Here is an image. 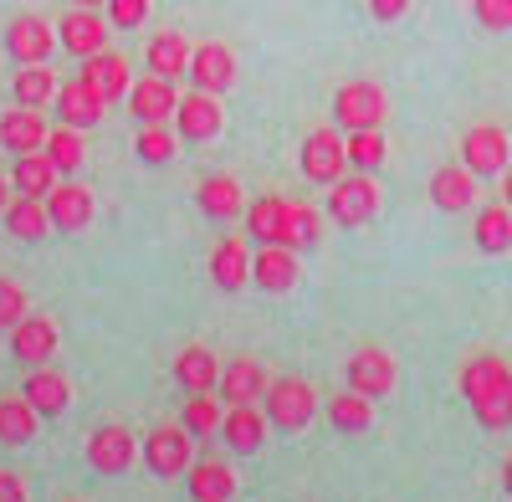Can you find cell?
<instances>
[{
    "instance_id": "obj_1",
    "label": "cell",
    "mask_w": 512,
    "mask_h": 502,
    "mask_svg": "<svg viewBox=\"0 0 512 502\" xmlns=\"http://www.w3.org/2000/svg\"><path fill=\"white\" fill-rule=\"evenodd\" d=\"M456 385H461L466 405H472L477 426H487V431L512 426V369H507L502 354H472L461 364Z\"/></svg>"
},
{
    "instance_id": "obj_2",
    "label": "cell",
    "mask_w": 512,
    "mask_h": 502,
    "mask_svg": "<svg viewBox=\"0 0 512 502\" xmlns=\"http://www.w3.org/2000/svg\"><path fill=\"white\" fill-rule=\"evenodd\" d=\"M328 216L338 221V226H349V231H359V226H369L374 216H379V185L369 180V170H344L333 180V190H328Z\"/></svg>"
},
{
    "instance_id": "obj_3",
    "label": "cell",
    "mask_w": 512,
    "mask_h": 502,
    "mask_svg": "<svg viewBox=\"0 0 512 502\" xmlns=\"http://www.w3.org/2000/svg\"><path fill=\"white\" fill-rule=\"evenodd\" d=\"M461 164L477 180H497L512 164V134L497 129V123H477V129H466L461 134Z\"/></svg>"
},
{
    "instance_id": "obj_4",
    "label": "cell",
    "mask_w": 512,
    "mask_h": 502,
    "mask_svg": "<svg viewBox=\"0 0 512 502\" xmlns=\"http://www.w3.org/2000/svg\"><path fill=\"white\" fill-rule=\"evenodd\" d=\"M262 410H267V426H277V431H303L313 415H318V395H313L308 380H277V385H267Z\"/></svg>"
},
{
    "instance_id": "obj_5",
    "label": "cell",
    "mask_w": 512,
    "mask_h": 502,
    "mask_svg": "<svg viewBox=\"0 0 512 502\" xmlns=\"http://www.w3.org/2000/svg\"><path fill=\"white\" fill-rule=\"evenodd\" d=\"M384 113H390V98H384L379 82H344V88L333 93V118L338 129H379Z\"/></svg>"
},
{
    "instance_id": "obj_6",
    "label": "cell",
    "mask_w": 512,
    "mask_h": 502,
    "mask_svg": "<svg viewBox=\"0 0 512 502\" xmlns=\"http://www.w3.org/2000/svg\"><path fill=\"white\" fill-rule=\"evenodd\" d=\"M221 129H226L221 93H205V88H195V93H185V98L175 103V134H180V139L205 144V139H216Z\"/></svg>"
},
{
    "instance_id": "obj_7",
    "label": "cell",
    "mask_w": 512,
    "mask_h": 502,
    "mask_svg": "<svg viewBox=\"0 0 512 502\" xmlns=\"http://www.w3.org/2000/svg\"><path fill=\"white\" fill-rule=\"evenodd\" d=\"M149 477H185L190 472V426H159L144 436Z\"/></svg>"
},
{
    "instance_id": "obj_8",
    "label": "cell",
    "mask_w": 512,
    "mask_h": 502,
    "mask_svg": "<svg viewBox=\"0 0 512 502\" xmlns=\"http://www.w3.org/2000/svg\"><path fill=\"white\" fill-rule=\"evenodd\" d=\"M93 190L88 185H77V180H57L47 190V216H52V231H88L93 226Z\"/></svg>"
},
{
    "instance_id": "obj_9",
    "label": "cell",
    "mask_w": 512,
    "mask_h": 502,
    "mask_svg": "<svg viewBox=\"0 0 512 502\" xmlns=\"http://www.w3.org/2000/svg\"><path fill=\"white\" fill-rule=\"evenodd\" d=\"M134 462H139L134 431H123V426H98V431L88 436V467H93V472H103V477H123Z\"/></svg>"
},
{
    "instance_id": "obj_10",
    "label": "cell",
    "mask_w": 512,
    "mask_h": 502,
    "mask_svg": "<svg viewBox=\"0 0 512 502\" xmlns=\"http://www.w3.org/2000/svg\"><path fill=\"white\" fill-rule=\"evenodd\" d=\"M344 170H349V149L338 139V129H313L303 139V175L313 185H333Z\"/></svg>"
},
{
    "instance_id": "obj_11",
    "label": "cell",
    "mask_w": 512,
    "mask_h": 502,
    "mask_svg": "<svg viewBox=\"0 0 512 502\" xmlns=\"http://www.w3.org/2000/svg\"><path fill=\"white\" fill-rule=\"evenodd\" d=\"M395 359L384 354V349H359V354H349V364H344V380H349V390H359V395H369V400H379V395H390L395 390Z\"/></svg>"
},
{
    "instance_id": "obj_12",
    "label": "cell",
    "mask_w": 512,
    "mask_h": 502,
    "mask_svg": "<svg viewBox=\"0 0 512 502\" xmlns=\"http://www.w3.org/2000/svg\"><path fill=\"white\" fill-rule=\"evenodd\" d=\"M190 77H195V88H205V93L236 88V52L226 47V41H200V47L190 52Z\"/></svg>"
},
{
    "instance_id": "obj_13",
    "label": "cell",
    "mask_w": 512,
    "mask_h": 502,
    "mask_svg": "<svg viewBox=\"0 0 512 502\" xmlns=\"http://www.w3.org/2000/svg\"><path fill=\"white\" fill-rule=\"evenodd\" d=\"M57 118L62 123H72V129H93V123L103 118V108H108V98L93 88L88 77H72V82H57Z\"/></svg>"
},
{
    "instance_id": "obj_14",
    "label": "cell",
    "mask_w": 512,
    "mask_h": 502,
    "mask_svg": "<svg viewBox=\"0 0 512 502\" xmlns=\"http://www.w3.org/2000/svg\"><path fill=\"white\" fill-rule=\"evenodd\" d=\"M175 103H180L175 77L149 72L144 82H134V88H128V113H134L139 123H169V118H175Z\"/></svg>"
},
{
    "instance_id": "obj_15",
    "label": "cell",
    "mask_w": 512,
    "mask_h": 502,
    "mask_svg": "<svg viewBox=\"0 0 512 502\" xmlns=\"http://www.w3.org/2000/svg\"><path fill=\"white\" fill-rule=\"evenodd\" d=\"M11 354L31 369V364H47L57 354V323L47 313H26L16 328H11Z\"/></svg>"
},
{
    "instance_id": "obj_16",
    "label": "cell",
    "mask_w": 512,
    "mask_h": 502,
    "mask_svg": "<svg viewBox=\"0 0 512 502\" xmlns=\"http://www.w3.org/2000/svg\"><path fill=\"white\" fill-rule=\"evenodd\" d=\"M292 205L297 200H282V195H262L246 205V231L256 241H277V246H292Z\"/></svg>"
},
{
    "instance_id": "obj_17",
    "label": "cell",
    "mask_w": 512,
    "mask_h": 502,
    "mask_svg": "<svg viewBox=\"0 0 512 502\" xmlns=\"http://www.w3.org/2000/svg\"><path fill=\"white\" fill-rule=\"evenodd\" d=\"M57 41H62V47H67L72 57H93V52H103V47H108V21H103L93 6H77V11H67V21H62Z\"/></svg>"
},
{
    "instance_id": "obj_18",
    "label": "cell",
    "mask_w": 512,
    "mask_h": 502,
    "mask_svg": "<svg viewBox=\"0 0 512 502\" xmlns=\"http://www.w3.org/2000/svg\"><path fill=\"white\" fill-rule=\"evenodd\" d=\"M251 282L262 287V292H292L297 287V257H292V246L262 241V251L251 257Z\"/></svg>"
},
{
    "instance_id": "obj_19",
    "label": "cell",
    "mask_w": 512,
    "mask_h": 502,
    "mask_svg": "<svg viewBox=\"0 0 512 502\" xmlns=\"http://www.w3.org/2000/svg\"><path fill=\"white\" fill-rule=\"evenodd\" d=\"M57 47V31L41 21V16H16L11 31H6V52L11 62H47Z\"/></svg>"
},
{
    "instance_id": "obj_20",
    "label": "cell",
    "mask_w": 512,
    "mask_h": 502,
    "mask_svg": "<svg viewBox=\"0 0 512 502\" xmlns=\"http://www.w3.org/2000/svg\"><path fill=\"white\" fill-rule=\"evenodd\" d=\"M195 205H200L205 221H236L246 211V195L231 175H210V180L195 185Z\"/></svg>"
},
{
    "instance_id": "obj_21",
    "label": "cell",
    "mask_w": 512,
    "mask_h": 502,
    "mask_svg": "<svg viewBox=\"0 0 512 502\" xmlns=\"http://www.w3.org/2000/svg\"><path fill=\"white\" fill-rule=\"evenodd\" d=\"M21 395H26L41 415H62V410L72 405V380H67L62 369H41V364H31Z\"/></svg>"
},
{
    "instance_id": "obj_22",
    "label": "cell",
    "mask_w": 512,
    "mask_h": 502,
    "mask_svg": "<svg viewBox=\"0 0 512 502\" xmlns=\"http://www.w3.org/2000/svg\"><path fill=\"white\" fill-rule=\"evenodd\" d=\"M431 200H436V211H446V216L466 211V205L477 200V175L466 170V164H446V170L431 175Z\"/></svg>"
},
{
    "instance_id": "obj_23",
    "label": "cell",
    "mask_w": 512,
    "mask_h": 502,
    "mask_svg": "<svg viewBox=\"0 0 512 502\" xmlns=\"http://www.w3.org/2000/svg\"><path fill=\"white\" fill-rule=\"evenodd\" d=\"M216 390H221L226 405H256V400L267 395V374H262V364H256V359H236V364L221 369Z\"/></svg>"
},
{
    "instance_id": "obj_24",
    "label": "cell",
    "mask_w": 512,
    "mask_h": 502,
    "mask_svg": "<svg viewBox=\"0 0 512 502\" xmlns=\"http://www.w3.org/2000/svg\"><path fill=\"white\" fill-rule=\"evenodd\" d=\"M221 441L236 446L241 456L256 451V446L267 441V410H256V405H226V415H221Z\"/></svg>"
},
{
    "instance_id": "obj_25",
    "label": "cell",
    "mask_w": 512,
    "mask_h": 502,
    "mask_svg": "<svg viewBox=\"0 0 512 502\" xmlns=\"http://www.w3.org/2000/svg\"><path fill=\"white\" fill-rule=\"evenodd\" d=\"M210 282H216L221 292H241L251 282V251L236 236L216 241V251H210Z\"/></svg>"
},
{
    "instance_id": "obj_26",
    "label": "cell",
    "mask_w": 512,
    "mask_h": 502,
    "mask_svg": "<svg viewBox=\"0 0 512 502\" xmlns=\"http://www.w3.org/2000/svg\"><path fill=\"white\" fill-rule=\"evenodd\" d=\"M0 144H6L11 154H31V149L47 144V123H41V113H36V108L16 103L6 118H0Z\"/></svg>"
},
{
    "instance_id": "obj_27",
    "label": "cell",
    "mask_w": 512,
    "mask_h": 502,
    "mask_svg": "<svg viewBox=\"0 0 512 502\" xmlns=\"http://www.w3.org/2000/svg\"><path fill=\"white\" fill-rule=\"evenodd\" d=\"M0 216H6V231H11L16 241L52 236V216H47V200H41V195H16Z\"/></svg>"
},
{
    "instance_id": "obj_28",
    "label": "cell",
    "mask_w": 512,
    "mask_h": 502,
    "mask_svg": "<svg viewBox=\"0 0 512 502\" xmlns=\"http://www.w3.org/2000/svg\"><path fill=\"white\" fill-rule=\"evenodd\" d=\"M216 380H221V364H216V354H210V349L190 344L185 354H175V385H180L185 395L216 390Z\"/></svg>"
},
{
    "instance_id": "obj_29",
    "label": "cell",
    "mask_w": 512,
    "mask_h": 502,
    "mask_svg": "<svg viewBox=\"0 0 512 502\" xmlns=\"http://www.w3.org/2000/svg\"><path fill=\"white\" fill-rule=\"evenodd\" d=\"M82 77H88V82H93V88H98L108 103H113V98H128V88H134V77H128V62H123L118 52H108V47L88 57Z\"/></svg>"
},
{
    "instance_id": "obj_30",
    "label": "cell",
    "mask_w": 512,
    "mask_h": 502,
    "mask_svg": "<svg viewBox=\"0 0 512 502\" xmlns=\"http://www.w3.org/2000/svg\"><path fill=\"white\" fill-rule=\"evenodd\" d=\"M11 185L21 195H41L47 200V190L57 185V164L47 159V149H31V154H16V170H11Z\"/></svg>"
},
{
    "instance_id": "obj_31",
    "label": "cell",
    "mask_w": 512,
    "mask_h": 502,
    "mask_svg": "<svg viewBox=\"0 0 512 502\" xmlns=\"http://www.w3.org/2000/svg\"><path fill=\"white\" fill-rule=\"evenodd\" d=\"M328 421H333V431L359 436V431H369V426H374V400H369V395H359V390L333 395V400H328Z\"/></svg>"
},
{
    "instance_id": "obj_32",
    "label": "cell",
    "mask_w": 512,
    "mask_h": 502,
    "mask_svg": "<svg viewBox=\"0 0 512 502\" xmlns=\"http://www.w3.org/2000/svg\"><path fill=\"white\" fill-rule=\"evenodd\" d=\"M36 421H41V410L26 395H6V400H0V441H6V446H26L36 436Z\"/></svg>"
},
{
    "instance_id": "obj_33",
    "label": "cell",
    "mask_w": 512,
    "mask_h": 502,
    "mask_svg": "<svg viewBox=\"0 0 512 502\" xmlns=\"http://www.w3.org/2000/svg\"><path fill=\"white\" fill-rule=\"evenodd\" d=\"M11 93H16V103H26V108H47V103L57 98V77L47 72V62H21Z\"/></svg>"
},
{
    "instance_id": "obj_34",
    "label": "cell",
    "mask_w": 512,
    "mask_h": 502,
    "mask_svg": "<svg viewBox=\"0 0 512 502\" xmlns=\"http://www.w3.org/2000/svg\"><path fill=\"white\" fill-rule=\"evenodd\" d=\"M149 72H159V77H180V72H190V41L180 36V31H159L154 41H149Z\"/></svg>"
},
{
    "instance_id": "obj_35",
    "label": "cell",
    "mask_w": 512,
    "mask_h": 502,
    "mask_svg": "<svg viewBox=\"0 0 512 502\" xmlns=\"http://www.w3.org/2000/svg\"><path fill=\"white\" fill-rule=\"evenodd\" d=\"M190 497L195 502H231L236 497V472L226 462H200L190 477Z\"/></svg>"
},
{
    "instance_id": "obj_36",
    "label": "cell",
    "mask_w": 512,
    "mask_h": 502,
    "mask_svg": "<svg viewBox=\"0 0 512 502\" xmlns=\"http://www.w3.org/2000/svg\"><path fill=\"white\" fill-rule=\"evenodd\" d=\"M477 246L487 251V257L512 251V205H487V211L477 216Z\"/></svg>"
},
{
    "instance_id": "obj_37",
    "label": "cell",
    "mask_w": 512,
    "mask_h": 502,
    "mask_svg": "<svg viewBox=\"0 0 512 502\" xmlns=\"http://www.w3.org/2000/svg\"><path fill=\"white\" fill-rule=\"evenodd\" d=\"M82 129H72V123H62V129L57 134H47V144H41V149H47V159L57 164V175H77L82 170V154H88V149H82V139H77Z\"/></svg>"
},
{
    "instance_id": "obj_38",
    "label": "cell",
    "mask_w": 512,
    "mask_h": 502,
    "mask_svg": "<svg viewBox=\"0 0 512 502\" xmlns=\"http://www.w3.org/2000/svg\"><path fill=\"white\" fill-rule=\"evenodd\" d=\"M344 149H349V164H354V170H369V175L384 164V154H390V149H384V134H379V129H349Z\"/></svg>"
},
{
    "instance_id": "obj_39",
    "label": "cell",
    "mask_w": 512,
    "mask_h": 502,
    "mask_svg": "<svg viewBox=\"0 0 512 502\" xmlns=\"http://www.w3.org/2000/svg\"><path fill=\"white\" fill-rule=\"evenodd\" d=\"M221 415H226V410H221V400L210 395V390L185 400V426H190L195 436H216V431H221Z\"/></svg>"
},
{
    "instance_id": "obj_40",
    "label": "cell",
    "mask_w": 512,
    "mask_h": 502,
    "mask_svg": "<svg viewBox=\"0 0 512 502\" xmlns=\"http://www.w3.org/2000/svg\"><path fill=\"white\" fill-rule=\"evenodd\" d=\"M139 159L144 164H169L175 159V134L164 129V123H139Z\"/></svg>"
},
{
    "instance_id": "obj_41",
    "label": "cell",
    "mask_w": 512,
    "mask_h": 502,
    "mask_svg": "<svg viewBox=\"0 0 512 502\" xmlns=\"http://www.w3.org/2000/svg\"><path fill=\"white\" fill-rule=\"evenodd\" d=\"M26 313H31L26 287H21V282H11V277H0V328H16Z\"/></svg>"
},
{
    "instance_id": "obj_42",
    "label": "cell",
    "mask_w": 512,
    "mask_h": 502,
    "mask_svg": "<svg viewBox=\"0 0 512 502\" xmlns=\"http://www.w3.org/2000/svg\"><path fill=\"white\" fill-rule=\"evenodd\" d=\"M318 236H323V221H318V211H313V205H303V200H297V205H292V251L318 246Z\"/></svg>"
},
{
    "instance_id": "obj_43",
    "label": "cell",
    "mask_w": 512,
    "mask_h": 502,
    "mask_svg": "<svg viewBox=\"0 0 512 502\" xmlns=\"http://www.w3.org/2000/svg\"><path fill=\"white\" fill-rule=\"evenodd\" d=\"M149 16V0H108V26L113 31H134Z\"/></svg>"
},
{
    "instance_id": "obj_44",
    "label": "cell",
    "mask_w": 512,
    "mask_h": 502,
    "mask_svg": "<svg viewBox=\"0 0 512 502\" xmlns=\"http://www.w3.org/2000/svg\"><path fill=\"white\" fill-rule=\"evenodd\" d=\"M472 11L487 31H512V0H472Z\"/></svg>"
},
{
    "instance_id": "obj_45",
    "label": "cell",
    "mask_w": 512,
    "mask_h": 502,
    "mask_svg": "<svg viewBox=\"0 0 512 502\" xmlns=\"http://www.w3.org/2000/svg\"><path fill=\"white\" fill-rule=\"evenodd\" d=\"M410 11V0H369V16L374 21H400Z\"/></svg>"
},
{
    "instance_id": "obj_46",
    "label": "cell",
    "mask_w": 512,
    "mask_h": 502,
    "mask_svg": "<svg viewBox=\"0 0 512 502\" xmlns=\"http://www.w3.org/2000/svg\"><path fill=\"white\" fill-rule=\"evenodd\" d=\"M0 502H26V482L16 472H0Z\"/></svg>"
},
{
    "instance_id": "obj_47",
    "label": "cell",
    "mask_w": 512,
    "mask_h": 502,
    "mask_svg": "<svg viewBox=\"0 0 512 502\" xmlns=\"http://www.w3.org/2000/svg\"><path fill=\"white\" fill-rule=\"evenodd\" d=\"M502 205H512V164L502 170Z\"/></svg>"
},
{
    "instance_id": "obj_48",
    "label": "cell",
    "mask_w": 512,
    "mask_h": 502,
    "mask_svg": "<svg viewBox=\"0 0 512 502\" xmlns=\"http://www.w3.org/2000/svg\"><path fill=\"white\" fill-rule=\"evenodd\" d=\"M502 492L512 497V456H507V462H502Z\"/></svg>"
},
{
    "instance_id": "obj_49",
    "label": "cell",
    "mask_w": 512,
    "mask_h": 502,
    "mask_svg": "<svg viewBox=\"0 0 512 502\" xmlns=\"http://www.w3.org/2000/svg\"><path fill=\"white\" fill-rule=\"evenodd\" d=\"M6 205H11V190H6V180H0V211H6Z\"/></svg>"
},
{
    "instance_id": "obj_50",
    "label": "cell",
    "mask_w": 512,
    "mask_h": 502,
    "mask_svg": "<svg viewBox=\"0 0 512 502\" xmlns=\"http://www.w3.org/2000/svg\"><path fill=\"white\" fill-rule=\"evenodd\" d=\"M72 6H93L98 11V6H108V0H72Z\"/></svg>"
},
{
    "instance_id": "obj_51",
    "label": "cell",
    "mask_w": 512,
    "mask_h": 502,
    "mask_svg": "<svg viewBox=\"0 0 512 502\" xmlns=\"http://www.w3.org/2000/svg\"><path fill=\"white\" fill-rule=\"evenodd\" d=\"M507 134H512V129H507Z\"/></svg>"
}]
</instances>
